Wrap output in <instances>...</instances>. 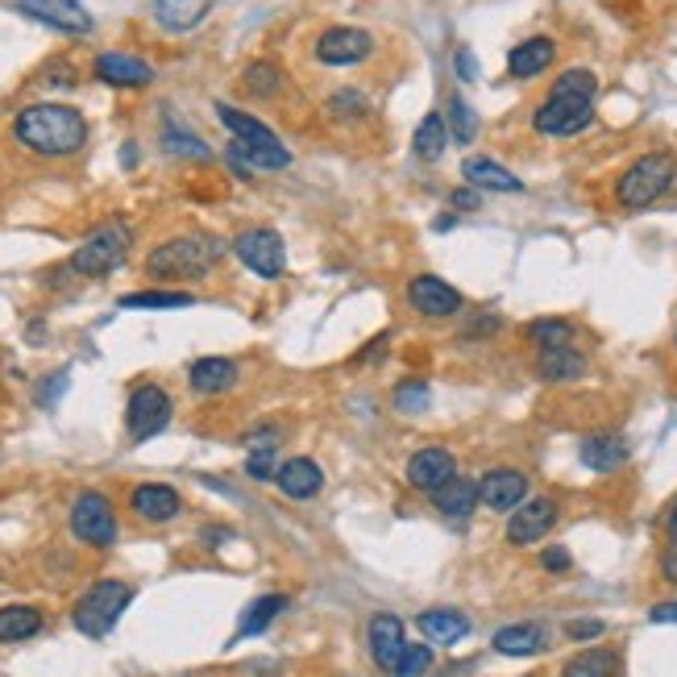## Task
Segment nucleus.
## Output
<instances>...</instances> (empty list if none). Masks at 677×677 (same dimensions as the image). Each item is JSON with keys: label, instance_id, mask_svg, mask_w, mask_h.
Wrapping results in <instances>:
<instances>
[{"label": "nucleus", "instance_id": "1", "mask_svg": "<svg viewBox=\"0 0 677 677\" xmlns=\"http://www.w3.org/2000/svg\"><path fill=\"white\" fill-rule=\"evenodd\" d=\"M13 138L42 158H67L88 142V121L67 104H30L17 112Z\"/></svg>", "mask_w": 677, "mask_h": 677}, {"label": "nucleus", "instance_id": "2", "mask_svg": "<svg viewBox=\"0 0 677 677\" xmlns=\"http://www.w3.org/2000/svg\"><path fill=\"white\" fill-rule=\"evenodd\" d=\"M225 258V246L212 233H188L162 241L150 258H146V275L158 283H196L208 279V270Z\"/></svg>", "mask_w": 677, "mask_h": 677}, {"label": "nucleus", "instance_id": "3", "mask_svg": "<svg viewBox=\"0 0 677 677\" xmlns=\"http://www.w3.org/2000/svg\"><path fill=\"white\" fill-rule=\"evenodd\" d=\"M674 179H677L674 155H669V150H653V155H640L628 171L619 175L615 200H619V208H628V212H640V208L657 205L665 191L674 188Z\"/></svg>", "mask_w": 677, "mask_h": 677}, {"label": "nucleus", "instance_id": "4", "mask_svg": "<svg viewBox=\"0 0 677 677\" xmlns=\"http://www.w3.org/2000/svg\"><path fill=\"white\" fill-rule=\"evenodd\" d=\"M129 246H133V233H129L126 221L96 225L92 233L79 241V250L71 253V270L83 275V279H104L112 267L126 262Z\"/></svg>", "mask_w": 677, "mask_h": 677}, {"label": "nucleus", "instance_id": "5", "mask_svg": "<svg viewBox=\"0 0 677 677\" xmlns=\"http://www.w3.org/2000/svg\"><path fill=\"white\" fill-rule=\"evenodd\" d=\"M129 599H133V590L126 583H96L88 595H79L76 611H71V624H76L88 640H104L112 628H117V619L126 615Z\"/></svg>", "mask_w": 677, "mask_h": 677}, {"label": "nucleus", "instance_id": "6", "mask_svg": "<svg viewBox=\"0 0 677 677\" xmlns=\"http://www.w3.org/2000/svg\"><path fill=\"white\" fill-rule=\"evenodd\" d=\"M590 121H595V96L557 92V88H552V92L540 100V109L532 112L536 133H545V138H574V133H583Z\"/></svg>", "mask_w": 677, "mask_h": 677}, {"label": "nucleus", "instance_id": "7", "mask_svg": "<svg viewBox=\"0 0 677 677\" xmlns=\"http://www.w3.org/2000/svg\"><path fill=\"white\" fill-rule=\"evenodd\" d=\"M167 425H171V395L162 391L158 382H142V387H133V395H129V408H126L129 437H133V441H150V437H158Z\"/></svg>", "mask_w": 677, "mask_h": 677}, {"label": "nucleus", "instance_id": "8", "mask_svg": "<svg viewBox=\"0 0 677 677\" xmlns=\"http://www.w3.org/2000/svg\"><path fill=\"white\" fill-rule=\"evenodd\" d=\"M71 532L92 549H109L117 540V516H112V504L100 490H83L71 504Z\"/></svg>", "mask_w": 677, "mask_h": 677}, {"label": "nucleus", "instance_id": "9", "mask_svg": "<svg viewBox=\"0 0 677 677\" xmlns=\"http://www.w3.org/2000/svg\"><path fill=\"white\" fill-rule=\"evenodd\" d=\"M233 250L253 275H262V279H283L287 250H283V237L275 233V229H246V233L233 241Z\"/></svg>", "mask_w": 677, "mask_h": 677}, {"label": "nucleus", "instance_id": "10", "mask_svg": "<svg viewBox=\"0 0 677 677\" xmlns=\"http://www.w3.org/2000/svg\"><path fill=\"white\" fill-rule=\"evenodd\" d=\"M461 303H466L461 291L437 279V275H416L408 283V308H416L428 320H449V316L461 312Z\"/></svg>", "mask_w": 677, "mask_h": 677}, {"label": "nucleus", "instance_id": "11", "mask_svg": "<svg viewBox=\"0 0 677 677\" xmlns=\"http://www.w3.org/2000/svg\"><path fill=\"white\" fill-rule=\"evenodd\" d=\"M370 50H375V38L366 30H354V26H332V30H325L316 38V59L329 67L362 63Z\"/></svg>", "mask_w": 677, "mask_h": 677}, {"label": "nucleus", "instance_id": "12", "mask_svg": "<svg viewBox=\"0 0 677 677\" xmlns=\"http://www.w3.org/2000/svg\"><path fill=\"white\" fill-rule=\"evenodd\" d=\"M17 9L33 21H42L50 30H63V33H88L92 30V17L79 0H17Z\"/></svg>", "mask_w": 677, "mask_h": 677}, {"label": "nucleus", "instance_id": "13", "mask_svg": "<svg viewBox=\"0 0 677 677\" xmlns=\"http://www.w3.org/2000/svg\"><path fill=\"white\" fill-rule=\"evenodd\" d=\"M552 524H557V504L552 499H524L511 511V520H507V540L511 545H536V540H545L552 532Z\"/></svg>", "mask_w": 677, "mask_h": 677}, {"label": "nucleus", "instance_id": "14", "mask_svg": "<svg viewBox=\"0 0 677 677\" xmlns=\"http://www.w3.org/2000/svg\"><path fill=\"white\" fill-rule=\"evenodd\" d=\"M478 499H482V507H490V511H516V507L528 499V478H524L520 470H511V466L487 470L482 482H478Z\"/></svg>", "mask_w": 677, "mask_h": 677}, {"label": "nucleus", "instance_id": "15", "mask_svg": "<svg viewBox=\"0 0 677 677\" xmlns=\"http://www.w3.org/2000/svg\"><path fill=\"white\" fill-rule=\"evenodd\" d=\"M408 487L416 490H428V495H437V490L449 482L457 474V461L449 449H420V454H411L408 461Z\"/></svg>", "mask_w": 677, "mask_h": 677}, {"label": "nucleus", "instance_id": "16", "mask_svg": "<svg viewBox=\"0 0 677 677\" xmlns=\"http://www.w3.org/2000/svg\"><path fill=\"white\" fill-rule=\"evenodd\" d=\"M404 653H408V640H404L399 615H375V619H370V657H375L378 669H382V674H395Z\"/></svg>", "mask_w": 677, "mask_h": 677}, {"label": "nucleus", "instance_id": "17", "mask_svg": "<svg viewBox=\"0 0 677 677\" xmlns=\"http://www.w3.org/2000/svg\"><path fill=\"white\" fill-rule=\"evenodd\" d=\"M129 507H133V516H138V520L167 524L183 511V499H179V490L167 487V482H142V487L129 495Z\"/></svg>", "mask_w": 677, "mask_h": 677}, {"label": "nucleus", "instance_id": "18", "mask_svg": "<svg viewBox=\"0 0 677 677\" xmlns=\"http://www.w3.org/2000/svg\"><path fill=\"white\" fill-rule=\"evenodd\" d=\"M229 162L237 167V175L283 171V167H291V150H287L283 142L262 146V142H241V138H233V146H229Z\"/></svg>", "mask_w": 677, "mask_h": 677}, {"label": "nucleus", "instance_id": "19", "mask_svg": "<svg viewBox=\"0 0 677 677\" xmlns=\"http://www.w3.org/2000/svg\"><path fill=\"white\" fill-rule=\"evenodd\" d=\"M96 76L112 83V88H146L150 79H155V67L142 63V59H133V54H100L96 59Z\"/></svg>", "mask_w": 677, "mask_h": 677}, {"label": "nucleus", "instance_id": "20", "mask_svg": "<svg viewBox=\"0 0 677 677\" xmlns=\"http://www.w3.org/2000/svg\"><path fill=\"white\" fill-rule=\"evenodd\" d=\"M275 482H279V490H283L287 499H312L316 490L325 487V474H320V466H316L312 457H291V461L279 466Z\"/></svg>", "mask_w": 677, "mask_h": 677}, {"label": "nucleus", "instance_id": "21", "mask_svg": "<svg viewBox=\"0 0 677 677\" xmlns=\"http://www.w3.org/2000/svg\"><path fill=\"white\" fill-rule=\"evenodd\" d=\"M628 461V441L619 432H595L583 441V466L595 474H607V470H619Z\"/></svg>", "mask_w": 677, "mask_h": 677}, {"label": "nucleus", "instance_id": "22", "mask_svg": "<svg viewBox=\"0 0 677 677\" xmlns=\"http://www.w3.org/2000/svg\"><path fill=\"white\" fill-rule=\"evenodd\" d=\"M549 645V631L540 624H507V628L495 631V653L504 657H536Z\"/></svg>", "mask_w": 677, "mask_h": 677}, {"label": "nucleus", "instance_id": "23", "mask_svg": "<svg viewBox=\"0 0 677 677\" xmlns=\"http://www.w3.org/2000/svg\"><path fill=\"white\" fill-rule=\"evenodd\" d=\"M552 59H557V42L545 38V33H536V38H528V42H520V47L511 50L507 71H511L516 79H532V76H540Z\"/></svg>", "mask_w": 677, "mask_h": 677}, {"label": "nucleus", "instance_id": "24", "mask_svg": "<svg viewBox=\"0 0 677 677\" xmlns=\"http://www.w3.org/2000/svg\"><path fill=\"white\" fill-rule=\"evenodd\" d=\"M461 175H466V183L470 188H487V191H507V196H516V191H524L520 175H511L507 167H499L495 158H466V167H461Z\"/></svg>", "mask_w": 677, "mask_h": 677}, {"label": "nucleus", "instance_id": "25", "mask_svg": "<svg viewBox=\"0 0 677 677\" xmlns=\"http://www.w3.org/2000/svg\"><path fill=\"white\" fill-rule=\"evenodd\" d=\"M432 499H437V511H441L445 520H470V511L482 504V499H478V482L461 478V474H454Z\"/></svg>", "mask_w": 677, "mask_h": 677}, {"label": "nucleus", "instance_id": "26", "mask_svg": "<svg viewBox=\"0 0 677 677\" xmlns=\"http://www.w3.org/2000/svg\"><path fill=\"white\" fill-rule=\"evenodd\" d=\"M536 375L545 382H574L586 375V358L574 346L566 349H536Z\"/></svg>", "mask_w": 677, "mask_h": 677}, {"label": "nucleus", "instance_id": "27", "mask_svg": "<svg viewBox=\"0 0 677 677\" xmlns=\"http://www.w3.org/2000/svg\"><path fill=\"white\" fill-rule=\"evenodd\" d=\"M208 9V0H155V21L171 33H188L205 21Z\"/></svg>", "mask_w": 677, "mask_h": 677}, {"label": "nucleus", "instance_id": "28", "mask_svg": "<svg viewBox=\"0 0 677 677\" xmlns=\"http://www.w3.org/2000/svg\"><path fill=\"white\" fill-rule=\"evenodd\" d=\"M188 382L196 395H221L237 382V362H229V358H200V362H191Z\"/></svg>", "mask_w": 677, "mask_h": 677}, {"label": "nucleus", "instance_id": "29", "mask_svg": "<svg viewBox=\"0 0 677 677\" xmlns=\"http://www.w3.org/2000/svg\"><path fill=\"white\" fill-rule=\"evenodd\" d=\"M42 631V611L38 607H0V645H17V640H30Z\"/></svg>", "mask_w": 677, "mask_h": 677}, {"label": "nucleus", "instance_id": "30", "mask_svg": "<svg viewBox=\"0 0 677 677\" xmlns=\"http://www.w3.org/2000/svg\"><path fill=\"white\" fill-rule=\"evenodd\" d=\"M420 631H425L428 640H437V645H457V640H466L470 636V619L461 611H425L420 615Z\"/></svg>", "mask_w": 677, "mask_h": 677}, {"label": "nucleus", "instance_id": "31", "mask_svg": "<svg viewBox=\"0 0 677 677\" xmlns=\"http://www.w3.org/2000/svg\"><path fill=\"white\" fill-rule=\"evenodd\" d=\"M217 117H221V126L233 133V138H241V142H262V146H275L279 138H275V129H267L258 117H250V112L233 109V104H217Z\"/></svg>", "mask_w": 677, "mask_h": 677}, {"label": "nucleus", "instance_id": "32", "mask_svg": "<svg viewBox=\"0 0 677 677\" xmlns=\"http://www.w3.org/2000/svg\"><path fill=\"white\" fill-rule=\"evenodd\" d=\"M561 677H619V653H611V648H586L578 657H569Z\"/></svg>", "mask_w": 677, "mask_h": 677}, {"label": "nucleus", "instance_id": "33", "mask_svg": "<svg viewBox=\"0 0 677 677\" xmlns=\"http://www.w3.org/2000/svg\"><path fill=\"white\" fill-rule=\"evenodd\" d=\"M524 337H528L536 349H566L574 346V325L561 320V316H540V320H532V325L524 329Z\"/></svg>", "mask_w": 677, "mask_h": 677}, {"label": "nucleus", "instance_id": "34", "mask_svg": "<svg viewBox=\"0 0 677 677\" xmlns=\"http://www.w3.org/2000/svg\"><path fill=\"white\" fill-rule=\"evenodd\" d=\"M283 607H287L283 595H262V599H253L250 607H246V615H241V624H237V640H250L258 631H267L270 619L283 611Z\"/></svg>", "mask_w": 677, "mask_h": 677}, {"label": "nucleus", "instance_id": "35", "mask_svg": "<svg viewBox=\"0 0 677 677\" xmlns=\"http://www.w3.org/2000/svg\"><path fill=\"white\" fill-rule=\"evenodd\" d=\"M416 155L425 158V162H437V158L445 155V146H449V126H445V117H437V112H428L425 121H420V129H416Z\"/></svg>", "mask_w": 677, "mask_h": 677}, {"label": "nucleus", "instance_id": "36", "mask_svg": "<svg viewBox=\"0 0 677 677\" xmlns=\"http://www.w3.org/2000/svg\"><path fill=\"white\" fill-rule=\"evenodd\" d=\"M121 308L129 312H167V308H191L188 291H133L121 296Z\"/></svg>", "mask_w": 677, "mask_h": 677}, {"label": "nucleus", "instance_id": "37", "mask_svg": "<svg viewBox=\"0 0 677 677\" xmlns=\"http://www.w3.org/2000/svg\"><path fill=\"white\" fill-rule=\"evenodd\" d=\"M445 126H449V142L470 146L474 133H478V117H474V109L461 96H454V100H449V112H445Z\"/></svg>", "mask_w": 677, "mask_h": 677}, {"label": "nucleus", "instance_id": "38", "mask_svg": "<svg viewBox=\"0 0 677 677\" xmlns=\"http://www.w3.org/2000/svg\"><path fill=\"white\" fill-rule=\"evenodd\" d=\"M162 142H167V150L179 158H212V150H208L196 133H188V129H179L175 121H167V129H162Z\"/></svg>", "mask_w": 677, "mask_h": 677}, {"label": "nucleus", "instance_id": "39", "mask_svg": "<svg viewBox=\"0 0 677 677\" xmlns=\"http://www.w3.org/2000/svg\"><path fill=\"white\" fill-rule=\"evenodd\" d=\"M279 83H283V76H279V67L275 63H250L246 67V79H241V88L250 96H275L279 92Z\"/></svg>", "mask_w": 677, "mask_h": 677}, {"label": "nucleus", "instance_id": "40", "mask_svg": "<svg viewBox=\"0 0 677 677\" xmlns=\"http://www.w3.org/2000/svg\"><path fill=\"white\" fill-rule=\"evenodd\" d=\"M395 408L399 411H425L428 408V387L420 378H408L395 387Z\"/></svg>", "mask_w": 677, "mask_h": 677}, {"label": "nucleus", "instance_id": "41", "mask_svg": "<svg viewBox=\"0 0 677 677\" xmlns=\"http://www.w3.org/2000/svg\"><path fill=\"white\" fill-rule=\"evenodd\" d=\"M428 665H432V653H428L425 645H408V653L399 657V669H395V677H425Z\"/></svg>", "mask_w": 677, "mask_h": 677}, {"label": "nucleus", "instance_id": "42", "mask_svg": "<svg viewBox=\"0 0 677 677\" xmlns=\"http://www.w3.org/2000/svg\"><path fill=\"white\" fill-rule=\"evenodd\" d=\"M329 109H332V117H341V121H349V117H354V121H358V117H366V96L362 92H337L329 100Z\"/></svg>", "mask_w": 677, "mask_h": 677}, {"label": "nucleus", "instance_id": "43", "mask_svg": "<svg viewBox=\"0 0 677 677\" xmlns=\"http://www.w3.org/2000/svg\"><path fill=\"white\" fill-rule=\"evenodd\" d=\"M246 474H250V478H258V482H267V478H275V474H279V466H275V449H250V461H246Z\"/></svg>", "mask_w": 677, "mask_h": 677}, {"label": "nucleus", "instance_id": "44", "mask_svg": "<svg viewBox=\"0 0 677 677\" xmlns=\"http://www.w3.org/2000/svg\"><path fill=\"white\" fill-rule=\"evenodd\" d=\"M603 631H607V624H603V619H569V624H566L569 640H599Z\"/></svg>", "mask_w": 677, "mask_h": 677}, {"label": "nucleus", "instance_id": "45", "mask_svg": "<svg viewBox=\"0 0 677 677\" xmlns=\"http://www.w3.org/2000/svg\"><path fill=\"white\" fill-rule=\"evenodd\" d=\"M279 437H283L279 425H258L250 437H246V445H250V449H279Z\"/></svg>", "mask_w": 677, "mask_h": 677}, {"label": "nucleus", "instance_id": "46", "mask_svg": "<svg viewBox=\"0 0 677 677\" xmlns=\"http://www.w3.org/2000/svg\"><path fill=\"white\" fill-rule=\"evenodd\" d=\"M63 391H67V375H54L50 382H42V387H38V404H42V408H54Z\"/></svg>", "mask_w": 677, "mask_h": 677}, {"label": "nucleus", "instance_id": "47", "mask_svg": "<svg viewBox=\"0 0 677 677\" xmlns=\"http://www.w3.org/2000/svg\"><path fill=\"white\" fill-rule=\"evenodd\" d=\"M540 566L552 569V574H566V569H569V552H566V549H545Z\"/></svg>", "mask_w": 677, "mask_h": 677}, {"label": "nucleus", "instance_id": "48", "mask_svg": "<svg viewBox=\"0 0 677 677\" xmlns=\"http://www.w3.org/2000/svg\"><path fill=\"white\" fill-rule=\"evenodd\" d=\"M449 205L461 208V212H470V208H478V188H461L449 196Z\"/></svg>", "mask_w": 677, "mask_h": 677}, {"label": "nucleus", "instance_id": "49", "mask_svg": "<svg viewBox=\"0 0 677 677\" xmlns=\"http://www.w3.org/2000/svg\"><path fill=\"white\" fill-rule=\"evenodd\" d=\"M653 624H677V603H657L653 611H648Z\"/></svg>", "mask_w": 677, "mask_h": 677}, {"label": "nucleus", "instance_id": "50", "mask_svg": "<svg viewBox=\"0 0 677 677\" xmlns=\"http://www.w3.org/2000/svg\"><path fill=\"white\" fill-rule=\"evenodd\" d=\"M661 574H665V583L677 586V545H669V549L661 552Z\"/></svg>", "mask_w": 677, "mask_h": 677}, {"label": "nucleus", "instance_id": "51", "mask_svg": "<svg viewBox=\"0 0 677 677\" xmlns=\"http://www.w3.org/2000/svg\"><path fill=\"white\" fill-rule=\"evenodd\" d=\"M457 76L474 79L478 76V63H474V50H457Z\"/></svg>", "mask_w": 677, "mask_h": 677}, {"label": "nucleus", "instance_id": "52", "mask_svg": "<svg viewBox=\"0 0 677 677\" xmlns=\"http://www.w3.org/2000/svg\"><path fill=\"white\" fill-rule=\"evenodd\" d=\"M665 536H669V545H677V499L669 507V516H665Z\"/></svg>", "mask_w": 677, "mask_h": 677}, {"label": "nucleus", "instance_id": "53", "mask_svg": "<svg viewBox=\"0 0 677 677\" xmlns=\"http://www.w3.org/2000/svg\"><path fill=\"white\" fill-rule=\"evenodd\" d=\"M674 341H677V337H674Z\"/></svg>", "mask_w": 677, "mask_h": 677}]
</instances>
